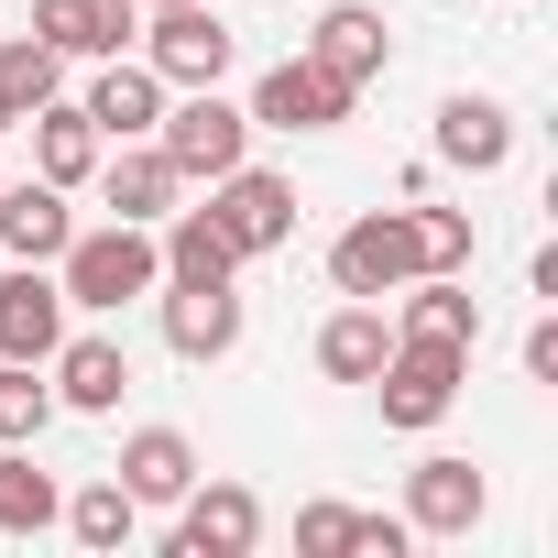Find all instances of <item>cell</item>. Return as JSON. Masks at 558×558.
Masks as SVG:
<instances>
[{"mask_svg": "<svg viewBox=\"0 0 558 558\" xmlns=\"http://www.w3.org/2000/svg\"><path fill=\"white\" fill-rule=\"evenodd\" d=\"M405 230H416V274H471V208L405 197Z\"/></svg>", "mask_w": 558, "mask_h": 558, "instance_id": "cell-28", "label": "cell"}, {"mask_svg": "<svg viewBox=\"0 0 558 558\" xmlns=\"http://www.w3.org/2000/svg\"><path fill=\"white\" fill-rule=\"evenodd\" d=\"M154 252H165V286H241V252H230V230L208 219V208H165L154 219Z\"/></svg>", "mask_w": 558, "mask_h": 558, "instance_id": "cell-17", "label": "cell"}, {"mask_svg": "<svg viewBox=\"0 0 558 558\" xmlns=\"http://www.w3.org/2000/svg\"><path fill=\"white\" fill-rule=\"evenodd\" d=\"M132 23H143L132 0H34V34L56 56H88V66L99 56H132Z\"/></svg>", "mask_w": 558, "mask_h": 558, "instance_id": "cell-22", "label": "cell"}, {"mask_svg": "<svg viewBox=\"0 0 558 558\" xmlns=\"http://www.w3.org/2000/svg\"><path fill=\"white\" fill-rule=\"evenodd\" d=\"M384 351H395L384 296H340V307H329V329H318V373H329V384H373V373H384Z\"/></svg>", "mask_w": 558, "mask_h": 558, "instance_id": "cell-21", "label": "cell"}, {"mask_svg": "<svg viewBox=\"0 0 558 558\" xmlns=\"http://www.w3.org/2000/svg\"><path fill=\"white\" fill-rule=\"evenodd\" d=\"M56 471H34V449H12V438H0V536H45L56 525Z\"/></svg>", "mask_w": 558, "mask_h": 558, "instance_id": "cell-25", "label": "cell"}, {"mask_svg": "<svg viewBox=\"0 0 558 558\" xmlns=\"http://www.w3.org/2000/svg\"><path fill=\"white\" fill-rule=\"evenodd\" d=\"M263 547V493L252 482H186V504H175V558H252Z\"/></svg>", "mask_w": 558, "mask_h": 558, "instance_id": "cell-7", "label": "cell"}, {"mask_svg": "<svg viewBox=\"0 0 558 558\" xmlns=\"http://www.w3.org/2000/svg\"><path fill=\"white\" fill-rule=\"evenodd\" d=\"M0 99H12V110L66 99V56H56L45 34H0Z\"/></svg>", "mask_w": 558, "mask_h": 558, "instance_id": "cell-26", "label": "cell"}, {"mask_svg": "<svg viewBox=\"0 0 558 558\" xmlns=\"http://www.w3.org/2000/svg\"><path fill=\"white\" fill-rule=\"evenodd\" d=\"M395 296H405V307H395V340H449V351L482 340V296L460 286V274H405Z\"/></svg>", "mask_w": 558, "mask_h": 558, "instance_id": "cell-20", "label": "cell"}, {"mask_svg": "<svg viewBox=\"0 0 558 558\" xmlns=\"http://www.w3.org/2000/svg\"><path fill=\"white\" fill-rule=\"evenodd\" d=\"M132 45H143V66L165 88H230V66H241V34L208 12V0H165L154 23H132Z\"/></svg>", "mask_w": 558, "mask_h": 558, "instance_id": "cell-2", "label": "cell"}, {"mask_svg": "<svg viewBox=\"0 0 558 558\" xmlns=\"http://www.w3.org/2000/svg\"><path fill=\"white\" fill-rule=\"evenodd\" d=\"M241 110H252V132H340V121L362 110V88H340L318 56H286V66H263V77H252Z\"/></svg>", "mask_w": 558, "mask_h": 558, "instance_id": "cell-6", "label": "cell"}, {"mask_svg": "<svg viewBox=\"0 0 558 558\" xmlns=\"http://www.w3.org/2000/svg\"><path fill=\"white\" fill-rule=\"evenodd\" d=\"M165 99H175V88H165L143 56H99V77H88V99H77V110L99 121V143H143V132L165 121Z\"/></svg>", "mask_w": 558, "mask_h": 558, "instance_id": "cell-14", "label": "cell"}, {"mask_svg": "<svg viewBox=\"0 0 558 558\" xmlns=\"http://www.w3.org/2000/svg\"><path fill=\"white\" fill-rule=\"evenodd\" d=\"M154 307H165L175 362H230L241 351V286H154Z\"/></svg>", "mask_w": 558, "mask_h": 558, "instance_id": "cell-12", "label": "cell"}, {"mask_svg": "<svg viewBox=\"0 0 558 558\" xmlns=\"http://www.w3.org/2000/svg\"><path fill=\"white\" fill-rule=\"evenodd\" d=\"M154 143H165V165H175L186 186H208V175H230V165L252 154V110L219 99V88H175L165 121H154Z\"/></svg>", "mask_w": 558, "mask_h": 558, "instance_id": "cell-4", "label": "cell"}, {"mask_svg": "<svg viewBox=\"0 0 558 558\" xmlns=\"http://www.w3.org/2000/svg\"><path fill=\"white\" fill-rule=\"evenodd\" d=\"M525 384H558V318L525 329Z\"/></svg>", "mask_w": 558, "mask_h": 558, "instance_id": "cell-30", "label": "cell"}, {"mask_svg": "<svg viewBox=\"0 0 558 558\" xmlns=\"http://www.w3.org/2000/svg\"><path fill=\"white\" fill-rule=\"evenodd\" d=\"M438 165L504 175V165H514V110H504L493 88H449V99H438Z\"/></svg>", "mask_w": 558, "mask_h": 558, "instance_id": "cell-11", "label": "cell"}, {"mask_svg": "<svg viewBox=\"0 0 558 558\" xmlns=\"http://www.w3.org/2000/svg\"><path fill=\"white\" fill-rule=\"evenodd\" d=\"M45 427H56V384H45V362H0V438L34 449Z\"/></svg>", "mask_w": 558, "mask_h": 558, "instance_id": "cell-27", "label": "cell"}, {"mask_svg": "<svg viewBox=\"0 0 558 558\" xmlns=\"http://www.w3.org/2000/svg\"><path fill=\"white\" fill-rule=\"evenodd\" d=\"M23 132H34V175H45V186H66V197H77V186L99 175V154H110V143H99V121H88L77 99L23 110Z\"/></svg>", "mask_w": 558, "mask_h": 558, "instance_id": "cell-18", "label": "cell"}, {"mask_svg": "<svg viewBox=\"0 0 558 558\" xmlns=\"http://www.w3.org/2000/svg\"><path fill=\"white\" fill-rule=\"evenodd\" d=\"M416 274V230H405V208H362L340 241H329V286L340 296H395Z\"/></svg>", "mask_w": 558, "mask_h": 558, "instance_id": "cell-8", "label": "cell"}, {"mask_svg": "<svg viewBox=\"0 0 558 558\" xmlns=\"http://www.w3.org/2000/svg\"><path fill=\"white\" fill-rule=\"evenodd\" d=\"M45 373H56V405L66 416H121V395H132V351L99 340V329H66L45 351Z\"/></svg>", "mask_w": 558, "mask_h": 558, "instance_id": "cell-10", "label": "cell"}, {"mask_svg": "<svg viewBox=\"0 0 558 558\" xmlns=\"http://www.w3.org/2000/svg\"><path fill=\"white\" fill-rule=\"evenodd\" d=\"M296 547L307 558H362V504H307L296 514Z\"/></svg>", "mask_w": 558, "mask_h": 558, "instance_id": "cell-29", "label": "cell"}, {"mask_svg": "<svg viewBox=\"0 0 558 558\" xmlns=\"http://www.w3.org/2000/svg\"><path fill=\"white\" fill-rule=\"evenodd\" d=\"M132 12H165V0H132Z\"/></svg>", "mask_w": 558, "mask_h": 558, "instance_id": "cell-32", "label": "cell"}, {"mask_svg": "<svg viewBox=\"0 0 558 558\" xmlns=\"http://www.w3.org/2000/svg\"><path fill=\"white\" fill-rule=\"evenodd\" d=\"M0 132H23V110H12V99H0Z\"/></svg>", "mask_w": 558, "mask_h": 558, "instance_id": "cell-31", "label": "cell"}, {"mask_svg": "<svg viewBox=\"0 0 558 558\" xmlns=\"http://www.w3.org/2000/svg\"><path fill=\"white\" fill-rule=\"evenodd\" d=\"M482 514H493V482H482L471 460H449V449H438V460H416V471H405V525H416V536H471Z\"/></svg>", "mask_w": 558, "mask_h": 558, "instance_id": "cell-13", "label": "cell"}, {"mask_svg": "<svg viewBox=\"0 0 558 558\" xmlns=\"http://www.w3.org/2000/svg\"><path fill=\"white\" fill-rule=\"evenodd\" d=\"M197 471H208V460H197V438H186V427H132L110 482H121L132 504H186V482H197Z\"/></svg>", "mask_w": 558, "mask_h": 558, "instance_id": "cell-19", "label": "cell"}, {"mask_svg": "<svg viewBox=\"0 0 558 558\" xmlns=\"http://www.w3.org/2000/svg\"><path fill=\"white\" fill-rule=\"evenodd\" d=\"M296 56H318L340 88H373L395 45H384V12H373V0H329V12L307 23V45H296Z\"/></svg>", "mask_w": 558, "mask_h": 558, "instance_id": "cell-15", "label": "cell"}, {"mask_svg": "<svg viewBox=\"0 0 558 558\" xmlns=\"http://www.w3.org/2000/svg\"><path fill=\"white\" fill-rule=\"evenodd\" d=\"M56 525H66L77 547H99V558H110V547H132V536H143V504H132V493L99 471V482H77V493L56 504Z\"/></svg>", "mask_w": 558, "mask_h": 558, "instance_id": "cell-24", "label": "cell"}, {"mask_svg": "<svg viewBox=\"0 0 558 558\" xmlns=\"http://www.w3.org/2000/svg\"><path fill=\"white\" fill-rule=\"evenodd\" d=\"M99 197H110V219H143V230H154V219L186 197V175H175L165 143L143 132V143H110V154H99Z\"/></svg>", "mask_w": 558, "mask_h": 558, "instance_id": "cell-16", "label": "cell"}, {"mask_svg": "<svg viewBox=\"0 0 558 558\" xmlns=\"http://www.w3.org/2000/svg\"><path fill=\"white\" fill-rule=\"evenodd\" d=\"M460 384H471V351H449V340H395L384 373H373V405H384L395 438H427V427L460 405Z\"/></svg>", "mask_w": 558, "mask_h": 558, "instance_id": "cell-3", "label": "cell"}, {"mask_svg": "<svg viewBox=\"0 0 558 558\" xmlns=\"http://www.w3.org/2000/svg\"><path fill=\"white\" fill-rule=\"evenodd\" d=\"M66 286H56V263H12L0 274V362H45L66 340Z\"/></svg>", "mask_w": 558, "mask_h": 558, "instance_id": "cell-9", "label": "cell"}, {"mask_svg": "<svg viewBox=\"0 0 558 558\" xmlns=\"http://www.w3.org/2000/svg\"><path fill=\"white\" fill-rule=\"evenodd\" d=\"M208 219L230 230V252H241V263H263V252H286V241H296V219H307V208H296V175H274V165H252V154H241L230 175H208Z\"/></svg>", "mask_w": 558, "mask_h": 558, "instance_id": "cell-5", "label": "cell"}, {"mask_svg": "<svg viewBox=\"0 0 558 558\" xmlns=\"http://www.w3.org/2000/svg\"><path fill=\"white\" fill-rule=\"evenodd\" d=\"M56 286H66V307L121 318V307H143V296L165 286V252H154V230H143V219H99V230H66Z\"/></svg>", "mask_w": 558, "mask_h": 558, "instance_id": "cell-1", "label": "cell"}, {"mask_svg": "<svg viewBox=\"0 0 558 558\" xmlns=\"http://www.w3.org/2000/svg\"><path fill=\"white\" fill-rule=\"evenodd\" d=\"M66 230H77L66 186H45V175L0 186V252H12V263H56V252H66Z\"/></svg>", "mask_w": 558, "mask_h": 558, "instance_id": "cell-23", "label": "cell"}]
</instances>
